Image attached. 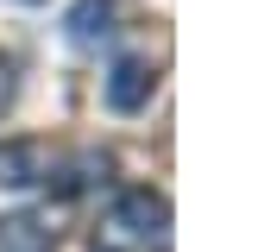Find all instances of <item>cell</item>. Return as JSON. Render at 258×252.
<instances>
[{
	"instance_id": "4",
	"label": "cell",
	"mask_w": 258,
	"mask_h": 252,
	"mask_svg": "<svg viewBox=\"0 0 258 252\" xmlns=\"http://www.w3.org/2000/svg\"><path fill=\"white\" fill-rule=\"evenodd\" d=\"M120 13H126V0H76L63 25H70V38H76V44H88V50H95V44H107V38L120 32Z\"/></svg>"
},
{
	"instance_id": "5",
	"label": "cell",
	"mask_w": 258,
	"mask_h": 252,
	"mask_svg": "<svg viewBox=\"0 0 258 252\" xmlns=\"http://www.w3.org/2000/svg\"><path fill=\"white\" fill-rule=\"evenodd\" d=\"M13 88H19V82H13V63H7V57H0V113H7V107H13Z\"/></svg>"
},
{
	"instance_id": "2",
	"label": "cell",
	"mask_w": 258,
	"mask_h": 252,
	"mask_svg": "<svg viewBox=\"0 0 258 252\" xmlns=\"http://www.w3.org/2000/svg\"><path fill=\"white\" fill-rule=\"evenodd\" d=\"M57 164L63 151L44 139H0V189H38L57 176Z\"/></svg>"
},
{
	"instance_id": "6",
	"label": "cell",
	"mask_w": 258,
	"mask_h": 252,
	"mask_svg": "<svg viewBox=\"0 0 258 252\" xmlns=\"http://www.w3.org/2000/svg\"><path fill=\"white\" fill-rule=\"evenodd\" d=\"M25 7H38V0H25Z\"/></svg>"
},
{
	"instance_id": "1",
	"label": "cell",
	"mask_w": 258,
	"mask_h": 252,
	"mask_svg": "<svg viewBox=\"0 0 258 252\" xmlns=\"http://www.w3.org/2000/svg\"><path fill=\"white\" fill-rule=\"evenodd\" d=\"M95 252H170V202L158 189H120L95 221Z\"/></svg>"
},
{
	"instance_id": "3",
	"label": "cell",
	"mask_w": 258,
	"mask_h": 252,
	"mask_svg": "<svg viewBox=\"0 0 258 252\" xmlns=\"http://www.w3.org/2000/svg\"><path fill=\"white\" fill-rule=\"evenodd\" d=\"M151 88H158V70H151L145 57H120L107 76V107L113 113H139L151 101Z\"/></svg>"
}]
</instances>
